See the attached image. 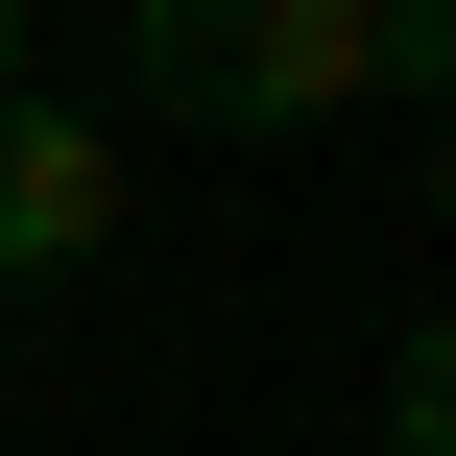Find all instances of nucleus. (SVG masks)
I'll list each match as a JSON object with an SVG mask.
<instances>
[{"instance_id": "obj_3", "label": "nucleus", "mask_w": 456, "mask_h": 456, "mask_svg": "<svg viewBox=\"0 0 456 456\" xmlns=\"http://www.w3.org/2000/svg\"><path fill=\"white\" fill-rule=\"evenodd\" d=\"M0 96H24V0H0Z\"/></svg>"}, {"instance_id": "obj_1", "label": "nucleus", "mask_w": 456, "mask_h": 456, "mask_svg": "<svg viewBox=\"0 0 456 456\" xmlns=\"http://www.w3.org/2000/svg\"><path fill=\"white\" fill-rule=\"evenodd\" d=\"M120 72L216 144H289V120L361 96V0H120Z\"/></svg>"}, {"instance_id": "obj_2", "label": "nucleus", "mask_w": 456, "mask_h": 456, "mask_svg": "<svg viewBox=\"0 0 456 456\" xmlns=\"http://www.w3.org/2000/svg\"><path fill=\"white\" fill-rule=\"evenodd\" d=\"M0 265H24V289L120 265V120H72V96H0Z\"/></svg>"}]
</instances>
